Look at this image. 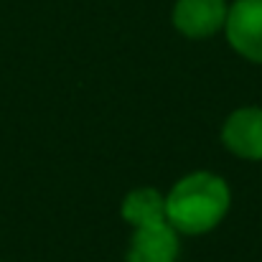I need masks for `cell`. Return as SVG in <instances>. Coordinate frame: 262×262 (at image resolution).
Segmentation results:
<instances>
[{
  "label": "cell",
  "instance_id": "cell-1",
  "mask_svg": "<svg viewBox=\"0 0 262 262\" xmlns=\"http://www.w3.org/2000/svg\"><path fill=\"white\" fill-rule=\"evenodd\" d=\"M227 206L229 188L222 178L211 173H193L173 186L171 196L166 199V219L178 232L201 234L224 216Z\"/></svg>",
  "mask_w": 262,
  "mask_h": 262
},
{
  "label": "cell",
  "instance_id": "cell-2",
  "mask_svg": "<svg viewBox=\"0 0 262 262\" xmlns=\"http://www.w3.org/2000/svg\"><path fill=\"white\" fill-rule=\"evenodd\" d=\"M224 23L229 43L242 56L262 64V0H237Z\"/></svg>",
  "mask_w": 262,
  "mask_h": 262
},
{
  "label": "cell",
  "instance_id": "cell-3",
  "mask_svg": "<svg viewBox=\"0 0 262 262\" xmlns=\"http://www.w3.org/2000/svg\"><path fill=\"white\" fill-rule=\"evenodd\" d=\"M227 20L224 0H178L173 8L176 28L191 38H206L216 33Z\"/></svg>",
  "mask_w": 262,
  "mask_h": 262
},
{
  "label": "cell",
  "instance_id": "cell-4",
  "mask_svg": "<svg viewBox=\"0 0 262 262\" xmlns=\"http://www.w3.org/2000/svg\"><path fill=\"white\" fill-rule=\"evenodd\" d=\"M178 239L168 222L135 227L127 262H176Z\"/></svg>",
  "mask_w": 262,
  "mask_h": 262
},
{
  "label": "cell",
  "instance_id": "cell-5",
  "mask_svg": "<svg viewBox=\"0 0 262 262\" xmlns=\"http://www.w3.org/2000/svg\"><path fill=\"white\" fill-rule=\"evenodd\" d=\"M224 143L242 158H262V110H239L224 125Z\"/></svg>",
  "mask_w": 262,
  "mask_h": 262
},
{
  "label": "cell",
  "instance_id": "cell-6",
  "mask_svg": "<svg viewBox=\"0 0 262 262\" xmlns=\"http://www.w3.org/2000/svg\"><path fill=\"white\" fill-rule=\"evenodd\" d=\"M122 216L135 224V227H145V224H161L168 222L166 219V199L153 191V188H140L133 191L125 204H122Z\"/></svg>",
  "mask_w": 262,
  "mask_h": 262
}]
</instances>
